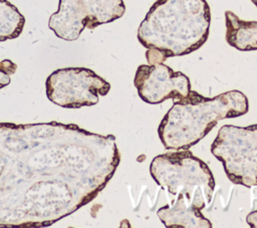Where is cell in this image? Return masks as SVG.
Listing matches in <instances>:
<instances>
[{"instance_id": "cell-2", "label": "cell", "mask_w": 257, "mask_h": 228, "mask_svg": "<svg viewBox=\"0 0 257 228\" xmlns=\"http://www.w3.org/2000/svg\"><path fill=\"white\" fill-rule=\"evenodd\" d=\"M248 107L247 96L236 89L214 97H205L191 89L165 115L158 135L166 149L188 150L207 136L219 121L243 116Z\"/></svg>"}, {"instance_id": "cell-11", "label": "cell", "mask_w": 257, "mask_h": 228, "mask_svg": "<svg viewBox=\"0 0 257 228\" xmlns=\"http://www.w3.org/2000/svg\"><path fill=\"white\" fill-rule=\"evenodd\" d=\"M17 66L10 60L0 61V88L10 82L9 75L14 73Z\"/></svg>"}, {"instance_id": "cell-13", "label": "cell", "mask_w": 257, "mask_h": 228, "mask_svg": "<svg viewBox=\"0 0 257 228\" xmlns=\"http://www.w3.org/2000/svg\"><path fill=\"white\" fill-rule=\"evenodd\" d=\"M251 1H252V2L255 4V6L257 7V0H251Z\"/></svg>"}, {"instance_id": "cell-9", "label": "cell", "mask_w": 257, "mask_h": 228, "mask_svg": "<svg viewBox=\"0 0 257 228\" xmlns=\"http://www.w3.org/2000/svg\"><path fill=\"white\" fill-rule=\"evenodd\" d=\"M226 41L241 51L257 49V21L240 19L232 11L225 12Z\"/></svg>"}, {"instance_id": "cell-7", "label": "cell", "mask_w": 257, "mask_h": 228, "mask_svg": "<svg viewBox=\"0 0 257 228\" xmlns=\"http://www.w3.org/2000/svg\"><path fill=\"white\" fill-rule=\"evenodd\" d=\"M134 84L140 97L151 104L161 103L168 98L176 101L191 91L189 77L181 71H174L164 62L140 65Z\"/></svg>"}, {"instance_id": "cell-5", "label": "cell", "mask_w": 257, "mask_h": 228, "mask_svg": "<svg viewBox=\"0 0 257 228\" xmlns=\"http://www.w3.org/2000/svg\"><path fill=\"white\" fill-rule=\"evenodd\" d=\"M125 11L123 0H59L48 26L61 39L76 40L83 29L112 22Z\"/></svg>"}, {"instance_id": "cell-12", "label": "cell", "mask_w": 257, "mask_h": 228, "mask_svg": "<svg viewBox=\"0 0 257 228\" xmlns=\"http://www.w3.org/2000/svg\"><path fill=\"white\" fill-rule=\"evenodd\" d=\"M246 222L252 228H257V210L250 212L246 217Z\"/></svg>"}, {"instance_id": "cell-1", "label": "cell", "mask_w": 257, "mask_h": 228, "mask_svg": "<svg viewBox=\"0 0 257 228\" xmlns=\"http://www.w3.org/2000/svg\"><path fill=\"white\" fill-rule=\"evenodd\" d=\"M210 22L206 0H157L138 29L149 64L199 49L208 39Z\"/></svg>"}, {"instance_id": "cell-3", "label": "cell", "mask_w": 257, "mask_h": 228, "mask_svg": "<svg viewBox=\"0 0 257 228\" xmlns=\"http://www.w3.org/2000/svg\"><path fill=\"white\" fill-rule=\"evenodd\" d=\"M153 179L170 194L187 195L200 210L212 200L215 179L208 165L188 150L156 156L150 165Z\"/></svg>"}, {"instance_id": "cell-8", "label": "cell", "mask_w": 257, "mask_h": 228, "mask_svg": "<svg viewBox=\"0 0 257 228\" xmlns=\"http://www.w3.org/2000/svg\"><path fill=\"white\" fill-rule=\"evenodd\" d=\"M160 220L166 227L184 228H211L212 223L205 218L186 194L177 195L173 205L161 207L157 212Z\"/></svg>"}, {"instance_id": "cell-4", "label": "cell", "mask_w": 257, "mask_h": 228, "mask_svg": "<svg viewBox=\"0 0 257 228\" xmlns=\"http://www.w3.org/2000/svg\"><path fill=\"white\" fill-rule=\"evenodd\" d=\"M228 179L247 188L257 186V125H225L211 145Z\"/></svg>"}, {"instance_id": "cell-10", "label": "cell", "mask_w": 257, "mask_h": 228, "mask_svg": "<svg viewBox=\"0 0 257 228\" xmlns=\"http://www.w3.org/2000/svg\"><path fill=\"white\" fill-rule=\"evenodd\" d=\"M25 24L24 16L7 0H0V41L20 35Z\"/></svg>"}, {"instance_id": "cell-6", "label": "cell", "mask_w": 257, "mask_h": 228, "mask_svg": "<svg viewBox=\"0 0 257 228\" xmlns=\"http://www.w3.org/2000/svg\"><path fill=\"white\" fill-rule=\"evenodd\" d=\"M110 84L94 71L84 67L61 68L46 80L47 97L66 108H78L98 102V95H105Z\"/></svg>"}]
</instances>
